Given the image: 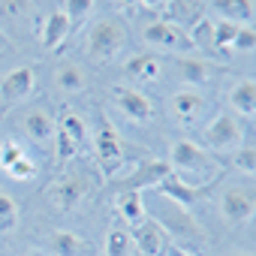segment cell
Wrapping results in <instances>:
<instances>
[{"mask_svg": "<svg viewBox=\"0 0 256 256\" xmlns=\"http://www.w3.org/2000/svg\"><path fill=\"white\" fill-rule=\"evenodd\" d=\"M169 166L181 169L187 175H196V181H205L208 175H214V160L208 157V151H202L196 142L190 139H178L169 151Z\"/></svg>", "mask_w": 256, "mask_h": 256, "instance_id": "1", "label": "cell"}, {"mask_svg": "<svg viewBox=\"0 0 256 256\" xmlns=\"http://www.w3.org/2000/svg\"><path fill=\"white\" fill-rule=\"evenodd\" d=\"M124 48V28L114 22H100L94 24L90 36H88V54L94 60H112L118 52Z\"/></svg>", "mask_w": 256, "mask_h": 256, "instance_id": "2", "label": "cell"}, {"mask_svg": "<svg viewBox=\"0 0 256 256\" xmlns=\"http://www.w3.org/2000/svg\"><path fill=\"white\" fill-rule=\"evenodd\" d=\"M145 42L154 46V48H163V52H190V48H196L190 34L181 24H175V22H154V24H148L145 28Z\"/></svg>", "mask_w": 256, "mask_h": 256, "instance_id": "3", "label": "cell"}, {"mask_svg": "<svg viewBox=\"0 0 256 256\" xmlns=\"http://www.w3.org/2000/svg\"><path fill=\"white\" fill-rule=\"evenodd\" d=\"M96 160L102 166L106 175H112L120 163H124V148H120V136L108 124L106 114H100V133H96Z\"/></svg>", "mask_w": 256, "mask_h": 256, "instance_id": "4", "label": "cell"}, {"mask_svg": "<svg viewBox=\"0 0 256 256\" xmlns=\"http://www.w3.org/2000/svg\"><path fill=\"white\" fill-rule=\"evenodd\" d=\"M241 136H244L241 124H238L232 114L223 112V114H217V118L211 120V126L205 130V145H208L211 151H232V148H238Z\"/></svg>", "mask_w": 256, "mask_h": 256, "instance_id": "5", "label": "cell"}, {"mask_svg": "<svg viewBox=\"0 0 256 256\" xmlns=\"http://www.w3.org/2000/svg\"><path fill=\"white\" fill-rule=\"evenodd\" d=\"M166 175H172V166H169V160H145L133 175H126L124 181H114V190L118 193H126V190H136V193H142L145 187H154V184H160Z\"/></svg>", "mask_w": 256, "mask_h": 256, "instance_id": "6", "label": "cell"}, {"mask_svg": "<svg viewBox=\"0 0 256 256\" xmlns=\"http://www.w3.org/2000/svg\"><path fill=\"white\" fill-rule=\"evenodd\" d=\"M220 208H223V217L229 223H244L253 217V190L250 187H226L223 190V199H220Z\"/></svg>", "mask_w": 256, "mask_h": 256, "instance_id": "7", "label": "cell"}, {"mask_svg": "<svg viewBox=\"0 0 256 256\" xmlns=\"http://www.w3.org/2000/svg\"><path fill=\"white\" fill-rule=\"evenodd\" d=\"M114 100H118V108L133 118V120H151L154 118V106L145 94L139 90H130V88H114Z\"/></svg>", "mask_w": 256, "mask_h": 256, "instance_id": "8", "label": "cell"}, {"mask_svg": "<svg viewBox=\"0 0 256 256\" xmlns=\"http://www.w3.org/2000/svg\"><path fill=\"white\" fill-rule=\"evenodd\" d=\"M34 82H36L34 66H18V70H12L4 82H0V94H4L6 102H18V100H24L34 90Z\"/></svg>", "mask_w": 256, "mask_h": 256, "instance_id": "9", "label": "cell"}, {"mask_svg": "<svg viewBox=\"0 0 256 256\" xmlns=\"http://www.w3.org/2000/svg\"><path fill=\"white\" fill-rule=\"evenodd\" d=\"M84 193H88V181H84L82 175H72V178H60V181L54 184L52 199H54V205H58L60 211H72V208L82 202Z\"/></svg>", "mask_w": 256, "mask_h": 256, "instance_id": "10", "label": "cell"}, {"mask_svg": "<svg viewBox=\"0 0 256 256\" xmlns=\"http://www.w3.org/2000/svg\"><path fill=\"white\" fill-rule=\"evenodd\" d=\"M163 226L157 223V220H142L136 229H133V244L139 247V253H145V256H157V253H163Z\"/></svg>", "mask_w": 256, "mask_h": 256, "instance_id": "11", "label": "cell"}, {"mask_svg": "<svg viewBox=\"0 0 256 256\" xmlns=\"http://www.w3.org/2000/svg\"><path fill=\"white\" fill-rule=\"evenodd\" d=\"M160 193L166 196V199H172L175 205H181V208H193L196 205V199H199V190H196V184H187L184 178H178L175 172L172 175H166L160 184Z\"/></svg>", "mask_w": 256, "mask_h": 256, "instance_id": "12", "label": "cell"}, {"mask_svg": "<svg viewBox=\"0 0 256 256\" xmlns=\"http://www.w3.org/2000/svg\"><path fill=\"white\" fill-rule=\"evenodd\" d=\"M160 226H166L169 232H175V235H190V238H202V229H199V223L187 214V208H181V205H175V208H166L163 214H160V220H157Z\"/></svg>", "mask_w": 256, "mask_h": 256, "instance_id": "13", "label": "cell"}, {"mask_svg": "<svg viewBox=\"0 0 256 256\" xmlns=\"http://www.w3.org/2000/svg\"><path fill=\"white\" fill-rule=\"evenodd\" d=\"M205 96L196 94V90H178L172 96V112L181 118V120H196L202 112H205Z\"/></svg>", "mask_w": 256, "mask_h": 256, "instance_id": "14", "label": "cell"}, {"mask_svg": "<svg viewBox=\"0 0 256 256\" xmlns=\"http://www.w3.org/2000/svg\"><path fill=\"white\" fill-rule=\"evenodd\" d=\"M211 6H214V12H220L226 22H232V24H250V18H253V4L250 0H211Z\"/></svg>", "mask_w": 256, "mask_h": 256, "instance_id": "15", "label": "cell"}, {"mask_svg": "<svg viewBox=\"0 0 256 256\" xmlns=\"http://www.w3.org/2000/svg\"><path fill=\"white\" fill-rule=\"evenodd\" d=\"M24 133H28L34 142H46V139H52V136H54V120H52V114L42 112V108L28 112V114H24Z\"/></svg>", "mask_w": 256, "mask_h": 256, "instance_id": "16", "label": "cell"}, {"mask_svg": "<svg viewBox=\"0 0 256 256\" xmlns=\"http://www.w3.org/2000/svg\"><path fill=\"white\" fill-rule=\"evenodd\" d=\"M70 28H72V22H70L64 12H52L48 22H46V28H42V46H46V48H58V46L66 40Z\"/></svg>", "mask_w": 256, "mask_h": 256, "instance_id": "17", "label": "cell"}, {"mask_svg": "<svg viewBox=\"0 0 256 256\" xmlns=\"http://www.w3.org/2000/svg\"><path fill=\"white\" fill-rule=\"evenodd\" d=\"M229 100H232L235 112H241V114H247V118L256 114V84H253L250 78H244L241 84H235L232 94H229Z\"/></svg>", "mask_w": 256, "mask_h": 256, "instance_id": "18", "label": "cell"}, {"mask_svg": "<svg viewBox=\"0 0 256 256\" xmlns=\"http://www.w3.org/2000/svg\"><path fill=\"white\" fill-rule=\"evenodd\" d=\"M178 76L190 84H205L211 76H214V66L205 64V60H193V58H181L178 60Z\"/></svg>", "mask_w": 256, "mask_h": 256, "instance_id": "19", "label": "cell"}, {"mask_svg": "<svg viewBox=\"0 0 256 256\" xmlns=\"http://www.w3.org/2000/svg\"><path fill=\"white\" fill-rule=\"evenodd\" d=\"M118 208H120V214L130 220L133 226H139L145 220V202H142V193H136V190L118 193Z\"/></svg>", "mask_w": 256, "mask_h": 256, "instance_id": "20", "label": "cell"}, {"mask_svg": "<svg viewBox=\"0 0 256 256\" xmlns=\"http://www.w3.org/2000/svg\"><path fill=\"white\" fill-rule=\"evenodd\" d=\"M52 250L58 256H82L84 253V241L76 235V232H66V229H58L52 235Z\"/></svg>", "mask_w": 256, "mask_h": 256, "instance_id": "21", "label": "cell"}, {"mask_svg": "<svg viewBox=\"0 0 256 256\" xmlns=\"http://www.w3.org/2000/svg\"><path fill=\"white\" fill-rule=\"evenodd\" d=\"M169 16L187 28H193L199 18H202V4L199 0H172V6H169Z\"/></svg>", "mask_w": 256, "mask_h": 256, "instance_id": "22", "label": "cell"}, {"mask_svg": "<svg viewBox=\"0 0 256 256\" xmlns=\"http://www.w3.org/2000/svg\"><path fill=\"white\" fill-rule=\"evenodd\" d=\"M130 247H133V238L126 229H112L108 238H106V256H130Z\"/></svg>", "mask_w": 256, "mask_h": 256, "instance_id": "23", "label": "cell"}, {"mask_svg": "<svg viewBox=\"0 0 256 256\" xmlns=\"http://www.w3.org/2000/svg\"><path fill=\"white\" fill-rule=\"evenodd\" d=\"M126 72L139 76V78H157L160 76V64L151 54H139V58H133L130 64H126Z\"/></svg>", "mask_w": 256, "mask_h": 256, "instance_id": "24", "label": "cell"}, {"mask_svg": "<svg viewBox=\"0 0 256 256\" xmlns=\"http://www.w3.org/2000/svg\"><path fill=\"white\" fill-rule=\"evenodd\" d=\"M190 40H193V46L214 48V24H211V18H199V22L190 28Z\"/></svg>", "mask_w": 256, "mask_h": 256, "instance_id": "25", "label": "cell"}, {"mask_svg": "<svg viewBox=\"0 0 256 256\" xmlns=\"http://www.w3.org/2000/svg\"><path fill=\"white\" fill-rule=\"evenodd\" d=\"M18 223V205L6 193H0V232H10Z\"/></svg>", "mask_w": 256, "mask_h": 256, "instance_id": "26", "label": "cell"}, {"mask_svg": "<svg viewBox=\"0 0 256 256\" xmlns=\"http://www.w3.org/2000/svg\"><path fill=\"white\" fill-rule=\"evenodd\" d=\"M54 139H58V151H54V154H58V160H60V163L72 160V157H76V151H78V142L64 130V126H58V130H54Z\"/></svg>", "mask_w": 256, "mask_h": 256, "instance_id": "27", "label": "cell"}, {"mask_svg": "<svg viewBox=\"0 0 256 256\" xmlns=\"http://www.w3.org/2000/svg\"><path fill=\"white\" fill-rule=\"evenodd\" d=\"M58 88H64V90H82V88H84V76H82V70L72 66V64H66V66L58 72Z\"/></svg>", "mask_w": 256, "mask_h": 256, "instance_id": "28", "label": "cell"}, {"mask_svg": "<svg viewBox=\"0 0 256 256\" xmlns=\"http://www.w3.org/2000/svg\"><path fill=\"white\" fill-rule=\"evenodd\" d=\"M229 160H232V166H235V169H241V172H247V175H253V172H256V151H253V145L235 148V154H232Z\"/></svg>", "mask_w": 256, "mask_h": 256, "instance_id": "29", "label": "cell"}, {"mask_svg": "<svg viewBox=\"0 0 256 256\" xmlns=\"http://www.w3.org/2000/svg\"><path fill=\"white\" fill-rule=\"evenodd\" d=\"M235 30H238V24L220 18V22L214 24V48H229L232 40H235Z\"/></svg>", "mask_w": 256, "mask_h": 256, "instance_id": "30", "label": "cell"}, {"mask_svg": "<svg viewBox=\"0 0 256 256\" xmlns=\"http://www.w3.org/2000/svg\"><path fill=\"white\" fill-rule=\"evenodd\" d=\"M90 10H94V0H66V18L70 22H82V18H88L90 16Z\"/></svg>", "mask_w": 256, "mask_h": 256, "instance_id": "31", "label": "cell"}, {"mask_svg": "<svg viewBox=\"0 0 256 256\" xmlns=\"http://www.w3.org/2000/svg\"><path fill=\"white\" fill-rule=\"evenodd\" d=\"M24 154H22V145L16 142V139H6L4 145H0V166H4V169H10L16 160H22Z\"/></svg>", "mask_w": 256, "mask_h": 256, "instance_id": "32", "label": "cell"}, {"mask_svg": "<svg viewBox=\"0 0 256 256\" xmlns=\"http://www.w3.org/2000/svg\"><path fill=\"white\" fill-rule=\"evenodd\" d=\"M60 126H64V130H66V133H70V136H72L78 145H82V142H84V136H88L84 124H82L76 114H64V118H60Z\"/></svg>", "mask_w": 256, "mask_h": 256, "instance_id": "33", "label": "cell"}, {"mask_svg": "<svg viewBox=\"0 0 256 256\" xmlns=\"http://www.w3.org/2000/svg\"><path fill=\"white\" fill-rule=\"evenodd\" d=\"M253 46H256V34H253V28H250V24L238 28V30H235V40H232V48H238V52H250Z\"/></svg>", "mask_w": 256, "mask_h": 256, "instance_id": "34", "label": "cell"}, {"mask_svg": "<svg viewBox=\"0 0 256 256\" xmlns=\"http://www.w3.org/2000/svg\"><path fill=\"white\" fill-rule=\"evenodd\" d=\"M12 178H18V181H30L34 175H36V166H34V160H28V157H22V160H16L10 169H6Z\"/></svg>", "mask_w": 256, "mask_h": 256, "instance_id": "35", "label": "cell"}, {"mask_svg": "<svg viewBox=\"0 0 256 256\" xmlns=\"http://www.w3.org/2000/svg\"><path fill=\"white\" fill-rule=\"evenodd\" d=\"M30 6V0H0V18H16L24 16Z\"/></svg>", "mask_w": 256, "mask_h": 256, "instance_id": "36", "label": "cell"}, {"mask_svg": "<svg viewBox=\"0 0 256 256\" xmlns=\"http://www.w3.org/2000/svg\"><path fill=\"white\" fill-rule=\"evenodd\" d=\"M142 4H145L148 10H160V6H163V0H142Z\"/></svg>", "mask_w": 256, "mask_h": 256, "instance_id": "37", "label": "cell"}, {"mask_svg": "<svg viewBox=\"0 0 256 256\" xmlns=\"http://www.w3.org/2000/svg\"><path fill=\"white\" fill-rule=\"evenodd\" d=\"M124 4H126V6H133V4H139V0H124Z\"/></svg>", "mask_w": 256, "mask_h": 256, "instance_id": "38", "label": "cell"}, {"mask_svg": "<svg viewBox=\"0 0 256 256\" xmlns=\"http://www.w3.org/2000/svg\"><path fill=\"white\" fill-rule=\"evenodd\" d=\"M229 256H250V253H229Z\"/></svg>", "mask_w": 256, "mask_h": 256, "instance_id": "39", "label": "cell"}, {"mask_svg": "<svg viewBox=\"0 0 256 256\" xmlns=\"http://www.w3.org/2000/svg\"><path fill=\"white\" fill-rule=\"evenodd\" d=\"M28 256H36V253H28Z\"/></svg>", "mask_w": 256, "mask_h": 256, "instance_id": "40", "label": "cell"}, {"mask_svg": "<svg viewBox=\"0 0 256 256\" xmlns=\"http://www.w3.org/2000/svg\"><path fill=\"white\" fill-rule=\"evenodd\" d=\"M175 256H181V253H175Z\"/></svg>", "mask_w": 256, "mask_h": 256, "instance_id": "41", "label": "cell"}]
</instances>
